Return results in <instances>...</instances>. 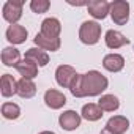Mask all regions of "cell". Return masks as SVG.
Returning <instances> with one entry per match:
<instances>
[{"label": "cell", "instance_id": "12", "mask_svg": "<svg viewBox=\"0 0 134 134\" xmlns=\"http://www.w3.org/2000/svg\"><path fill=\"white\" fill-rule=\"evenodd\" d=\"M103 66L110 71V73H117V71H121L123 66H125V58L118 54H109L104 57L103 60Z\"/></svg>", "mask_w": 134, "mask_h": 134}, {"label": "cell", "instance_id": "23", "mask_svg": "<svg viewBox=\"0 0 134 134\" xmlns=\"http://www.w3.org/2000/svg\"><path fill=\"white\" fill-rule=\"evenodd\" d=\"M49 7H51V3L47 2V0H33V2L30 3V8H32L35 13H38V14L46 13V11L49 10Z\"/></svg>", "mask_w": 134, "mask_h": 134}, {"label": "cell", "instance_id": "22", "mask_svg": "<svg viewBox=\"0 0 134 134\" xmlns=\"http://www.w3.org/2000/svg\"><path fill=\"white\" fill-rule=\"evenodd\" d=\"M2 115L8 120H16L19 115H21V109L18 104H13V103H5L2 106Z\"/></svg>", "mask_w": 134, "mask_h": 134}, {"label": "cell", "instance_id": "16", "mask_svg": "<svg viewBox=\"0 0 134 134\" xmlns=\"http://www.w3.org/2000/svg\"><path fill=\"white\" fill-rule=\"evenodd\" d=\"M0 87H2V95L5 98L13 96L14 93H18V82L14 81V77L11 74H3L2 81H0Z\"/></svg>", "mask_w": 134, "mask_h": 134}, {"label": "cell", "instance_id": "11", "mask_svg": "<svg viewBox=\"0 0 134 134\" xmlns=\"http://www.w3.org/2000/svg\"><path fill=\"white\" fill-rule=\"evenodd\" d=\"M16 70H18V73H19L22 77H25V79H33V77H36V74H38V65H36L35 62H32V60L24 58L22 62L18 63Z\"/></svg>", "mask_w": 134, "mask_h": 134}, {"label": "cell", "instance_id": "8", "mask_svg": "<svg viewBox=\"0 0 134 134\" xmlns=\"http://www.w3.org/2000/svg\"><path fill=\"white\" fill-rule=\"evenodd\" d=\"M58 121H60V126H62L63 129L73 131V129H76V128L81 125V115L76 114L74 110H66V112H63V114L60 115Z\"/></svg>", "mask_w": 134, "mask_h": 134}, {"label": "cell", "instance_id": "17", "mask_svg": "<svg viewBox=\"0 0 134 134\" xmlns=\"http://www.w3.org/2000/svg\"><path fill=\"white\" fill-rule=\"evenodd\" d=\"M35 93H36V85L33 84L32 79L22 77L18 82V95L21 98H32V96H35Z\"/></svg>", "mask_w": 134, "mask_h": 134}, {"label": "cell", "instance_id": "2", "mask_svg": "<svg viewBox=\"0 0 134 134\" xmlns=\"http://www.w3.org/2000/svg\"><path fill=\"white\" fill-rule=\"evenodd\" d=\"M101 36V25L93 22V21H87L81 25L79 30V38L84 44H95L98 43Z\"/></svg>", "mask_w": 134, "mask_h": 134}, {"label": "cell", "instance_id": "18", "mask_svg": "<svg viewBox=\"0 0 134 134\" xmlns=\"http://www.w3.org/2000/svg\"><path fill=\"white\" fill-rule=\"evenodd\" d=\"M25 58L35 62L38 66H46V65L49 63V55H47L43 49H36V47L29 49V51L25 52Z\"/></svg>", "mask_w": 134, "mask_h": 134}, {"label": "cell", "instance_id": "9", "mask_svg": "<svg viewBox=\"0 0 134 134\" xmlns=\"http://www.w3.org/2000/svg\"><path fill=\"white\" fill-rule=\"evenodd\" d=\"M60 30H62V25L58 22V19L55 18H47L43 21L41 24V35L47 36V38H58L60 35Z\"/></svg>", "mask_w": 134, "mask_h": 134}, {"label": "cell", "instance_id": "5", "mask_svg": "<svg viewBox=\"0 0 134 134\" xmlns=\"http://www.w3.org/2000/svg\"><path fill=\"white\" fill-rule=\"evenodd\" d=\"M77 76L76 70L70 65H60L57 71H55V79H57V84L60 87H68L71 85V82L74 81V77Z\"/></svg>", "mask_w": 134, "mask_h": 134}, {"label": "cell", "instance_id": "20", "mask_svg": "<svg viewBox=\"0 0 134 134\" xmlns=\"http://www.w3.org/2000/svg\"><path fill=\"white\" fill-rule=\"evenodd\" d=\"M82 117L85 120H88V121H96V120H99L103 117V110H101V107L98 104L90 103V104H85L82 107Z\"/></svg>", "mask_w": 134, "mask_h": 134}, {"label": "cell", "instance_id": "15", "mask_svg": "<svg viewBox=\"0 0 134 134\" xmlns=\"http://www.w3.org/2000/svg\"><path fill=\"white\" fill-rule=\"evenodd\" d=\"M35 43L38 44L40 49H44V51H58L60 47V38H47L41 33H38L35 36Z\"/></svg>", "mask_w": 134, "mask_h": 134}, {"label": "cell", "instance_id": "7", "mask_svg": "<svg viewBox=\"0 0 134 134\" xmlns=\"http://www.w3.org/2000/svg\"><path fill=\"white\" fill-rule=\"evenodd\" d=\"M87 8H88V13L95 19H104L107 16V13H110V5L106 0H93V2H88Z\"/></svg>", "mask_w": 134, "mask_h": 134}, {"label": "cell", "instance_id": "24", "mask_svg": "<svg viewBox=\"0 0 134 134\" xmlns=\"http://www.w3.org/2000/svg\"><path fill=\"white\" fill-rule=\"evenodd\" d=\"M40 134H54V132H51V131H44V132H40Z\"/></svg>", "mask_w": 134, "mask_h": 134}, {"label": "cell", "instance_id": "3", "mask_svg": "<svg viewBox=\"0 0 134 134\" xmlns=\"http://www.w3.org/2000/svg\"><path fill=\"white\" fill-rule=\"evenodd\" d=\"M22 5L24 3L21 2V0H8V2L5 3V7H3V10H2L3 19L8 21L11 25L16 24L21 19V16H22Z\"/></svg>", "mask_w": 134, "mask_h": 134}, {"label": "cell", "instance_id": "6", "mask_svg": "<svg viewBox=\"0 0 134 134\" xmlns=\"http://www.w3.org/2000/svg\"><path fill=\"white\" fill-rule=\"evenodd\" d=\"M128 128H129V121L126 117H121V115L112 117L106 125V131L110 134H125Z\"/></svg>", "mask_w": 134, "mask_h": 134}, {"label": "cell", "instance_id": "21", "mask_svg": "<svg viewBox=\"0 0 134 134\" xmlns=\"http://www.w3.org/2000/svg\"><path fill=\"white\" fill-rule=\"evenodd\" d=\"M98 106L101 107V110L114 112V110L118 109L120 103H118V99H117L114 95H104V96H101V99L98 101Z\"/></svg>", "mask_w": 134, "mask_h": 134}, {"label": "cell", "instance_id": "14", "mask_svg": "<svg viewBox=\"0 0 134 134\" xmlns=\"http://www.w3.org/2000/svg\"><path fill=\"white\" fill-rule=\"evenodd\" d=\"M129 43V40L128 38H125L120 32H117V30H109L107 33H106V44H107V47H110V49H118V47H121V46H125V44H128Z\"/></svg>", "mask_w": 134, "mask_h": 134}, {"label": "cell", "instance_id": "1", "mask_svg": "<svg viewBox=\"0 0 134 134\" xmlns=\"http://www.w3.org/2000/svg\"><path fill=\"white\" fill-rule=\"evenodd\" d=\"M107 88V79L98 71H88L85 74H77L70 85L73 96H96Z\"/></svg>", "mask_w": 134, "mask_h": 134}, {"label": "cell", "instance_id": "10", "mask_svg": "<svg viewBox=\"0 0 134 134\" xmlns=\"http://www.w3.org/2000/svg\"><path fill=\"white\" fill-rule=\"evenodd\" d=\"M44 101L51 109H60V107H63L66 104L65 95L62 92H58V90H54V88H51V90H47L44 93Z\"/></svg>", "mask_w": 134, "mask_h": 134}, {"label": "cell", "instance_id": "19", "mask_svg": "<svg viewBox=\"0 0 134 134\" xmlns=\"http://www.w3.org/2000/svg\"><path fill=\"white\" fill-rule=\"evenodd\" d=\"M19 57H21L19 51L14 47H5L2 51V62L5 66H14L16 68L19 63Z\"/></svg>", "mask_w": 134, "mask_h": 134}, {"label": "cell", "instance_id": "25", "mask_svg": "<svg viewBox=\"0 0 134 134\" xmlns=\"http://www.w3.org/2000/svg\"><path fill=\"white\" fill-rule=\"evenodd\" d=\"M101 134H110V132H107V131H106V129H104V131H103V132H101Z\"/></svg>", "mask_w": 134, "mask_h": 134}, {"label": "cell", "instance_id": "4", "mask_svg": "<svg viewBox=\"0 0 134 134\" xmlns=\"http://www.w3.org/2000/svg\"><path fill=\"white\" fill-rule=\"evenodd\" d=\"M110 16L114 19L115 24L118 25H123L128 22V18H129V5L125 0H117L110 5Z\"/></svg>", "mask_w": 134, "mask_h": 134}, {"label": "cell", "instance_id": "13", "mask_svg": "<svg viewBox=\"0 0 134 134\" xmlns=\"http://www.w3.org/2000/svg\"><path fill=\"white\" fill-rule=\"evenodd\" d=\"M25 38H27V30H25V27L18 25V24H13V25L8 27V30H7V40H8L10 43H13V44H21V43L25 41Z\"/></svg>", "mask_w": 134, "mask_h": 134}]
</instances>
